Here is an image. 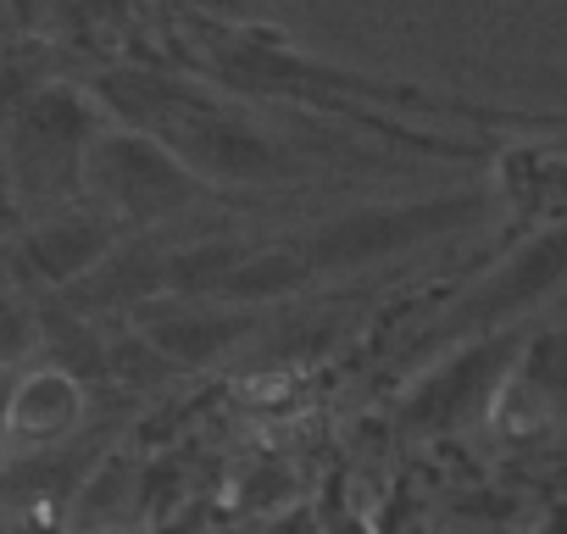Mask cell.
Returning <instances> with one entry per match:
<instances>
[{"instance_id":"2","label":"cell","mask_w":567,"mask_h":534,"mask_svg":"<svg viewBox=\"0 0 567 534\" xmlns=\"http://www.w3.org/2000/svg\"><path fill=\"white\" fill-rule=\"evenodd\" d=\"M84 189L117 223H195L200 206H256L245 195H228V189L195 178L173 151H162L151 134L123 129V123H106L90 140Z\"/></svg>"},{"instance_id":"8","label":"cell","mask_w":567,"mask_h":534,"mask_svg":"<svg viewBox=\"0 0 567 534\" xmlns=\"http://www.w3.org/2000/svg\"><path fill=\"white\" fill-rule=\"evenodd\" d=\"M117 245H123V228L106 212H95V217H51V223H40L23 239V267L40 285H73V279L95 274L106 256H117Z\"/></svg>"},{"instance_id":"10","label":"cell","mask_w":567,"mask_h":534,"mask_svg":"<svg viewBox=\"0 0 567 534\" xmlns=\"http://www.w3.org/2000/svg\"><path fill=\"white\" fill-rule=\"evenodd\" d=\"M12 390H18V379H12L7 368H0V418H7V401H12Z\"/></svg>"},{"instance_id":"7","label":"cell","mask_w":567,"mask_h":534,"mask_svg":"<svg viewBox=\"0 0 567 534\" xmlns=\"http://www.w3.org/2000/svg\"><path fill=\"white\" fill-rule=\"evenodd\" d=\"M84 379L68 368H40L29 379H18L7 418H0V440L40 451V445H62L79 423H84Z\"/></svg>"},{"instance_id":"3","label":"cell","mask_w":567,"mask_h":534,"mask_svg":"<svg viewBox=\"0 0 567 534\" xmlns=\"http://www.w3.org/2000/svg\"><path fill=\"white\" fill-rule=\"evenodd\" d=\"M561 285H567V217L539 228L534 239H523L489 279H478L467 296L440 307V318L406 346V357L429 362L434 351H451V346H467L484 335H506L528 312H539Z\"/></svg>"},{"instance_id":"4","label":"cell","mask_w":567,"mask_h":534,"mask_svg":"<svg viewBox=\"0 0 567 534\" xmlns=\"http://www.w3.org/2000/svg\"><path fill=\"white\" fill-rule=\"evenodd\" d=\"M112 117L101 112V101L73 95L62 84L40 90L23 101V112L7 129V151H12V178L29 195H68L84 189V151L90 140L106 129Z\"/></svg>"},{"instance_id":"1","label":"cell","mask_w":567,"mask_h":534,"mask_svg":"<svg viewBox=\"0 0 567 534\" xmlns=\"http://www.w3.org/2000/svg\"><path fill=\"white\" fill-rule=\"evenodd\" d=\"M495 206L489 189H445L423 201H379V206H351L334 217H318L296 234H278L284 256H290L301 290L329 279V274H362V267L395 261L423 239H440L451 228L478 223Z\"/></svg>"},{"instance_id":"5","label":"cell","mask_w":567,"mask_h":534,"mask_svg":"<svg viewBox=\"0 0 567 534\" xmlns=\"http://www.w3.org/2000/svg\"><path fill=\"white\" fill-rule=\"evenodd\" d=\"M523 351V329H506V335H484V340H467V346H451L440 362H429L406 401H401V423L412 434H451L462 423H473L506 384L512 362Z\"/></svg>"},{"instance_id":"9","label":"cell","mask_w":567,"mask_h":534,"mask_svg":"<svg viewBox=\"0 0 567 534\" xmlns=\"http://www.w3.org/2000/svg\"><path fill=\"white\" fill-rule=\"evenodd\" d=\"M195 12L217 18V29H250L261 23V0H189Z\"/></svg>"},{"instance_id":"6","label":"cell","mask_w":567,"mask_h":534,"mask_svg":"<svg viewBox=\"0 0 567 534\" xmlns=\"http://www.w3.org/2000/svg\"><path fill=\"white\" fill-rule=\"evenodd\" d=\"M134 324H140V340L151 346V357H167L178 368H200V362L245 346L261 329V312L200 301V296H173V301H140Z\"/></svg>"}]
</instances>
